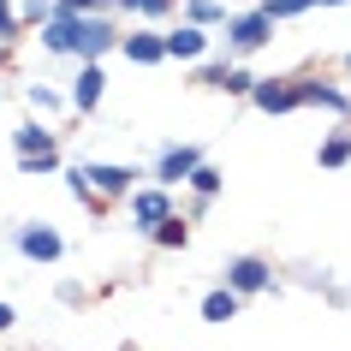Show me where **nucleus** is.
Wrapping results in <instances>:
<instances>
[{"mask_svg":"<svg viewBox=\"0 0 351 351\" xmlns=\"http://www.w3.org/2000/svg\"><path fill=\"white\" fill-rule=\"evenodd\" d=\"M84 167V179H90V191L101 197V203H125L131 191L143 185V167H131V161H77Z\"/></svg>","mask_w":351,"mask_h":351,"instance_id":"nucleus-7","label":"nucleus"},{"mask_svg":"<svg viewBox=\"0 0 351 351\" xmlns=\"http://www.w3.org/2000/svg\"><path fill=\"white\" fill-rule=\"evenodd\" d=\"M119 19H137V24H173L179 19V0H113Z\"/></svg>","mask_w":351,"mask_h":351,"instance_id":"nucleus-17","label":"nucleus"},{"mask_svg":"<svg viewBox=\"0 0 351 351\" xmlns=\"http://www.w3.org/2000/svg\"><path fill=\"white\" fill-rule=\"evenodd\" d=\"M60 179H66V197H72L77 208H90L95 221L108 215V203H101V197H95V191H90V179H84V167H77V161H66V167H60Z\"/></svg>","mask_w":351,"mask_h":351,"instance_id":"nucleus-18","label":"nucleus"},{"mask_svg":"<svg viewBox=\"0 0 351 351\" xmlns=\"http://www.w3.org/2000/svg\"><path fill=\"white\" fill-rule=\"evenodd\" d=\"M179 215H185L191 226H203L208 215H215V197H197V191H185V203H179Z\"/></svg>","mask_w":351,"mask_h":351,"instance_id":"nucleus-27","label":"nucleus"},{"mask_svg":"<svg viewBox=\"0 0 351 351\" xmlns=\"http://www.w3.org/2000/svg\"><path fill=\"white\" fill-rule=\"evenodd\" d=\"M333 6H351V0H315V12H333Z\"/></svg>","mask_w":351,"mask_h":351,"instance_id":"nucleus-34","label":"nucleus"},{"mask_svg":"<svg viewBox=\"0 0 351 351\" xmlns=\"http://www.w3.org/2000/svg\"><path fill=\"white\" fill-rule=\"evenodd\" d=\"M24 108L42 113V119H60L66 113V90H54V84H24Z\"/></svg>","mask_w":351,"mask_h":351,"instance_id":"nucleus-22","label":"nucleus"},{"mask_svg":"<svg viewBox=\"0 0 351 351\" xmlns=\"http://www.w3.org/2000/svg\"><path fill=\"white\" fill-rule=\"evenodd\" d=\"M250 84H256V72H250V60H232L221 77V95H232V101H244L250 95Z\"/></svg>","mask_w":351,"mask_h":351,"instance_id":"nucleus-25","label":"nucleus"},{"mask_svg":"<svg viewBox=\"0 0 351 351\" xmlns=\"http://www.w3.org/2000/svg\"><path fill=\"white\" fill-rule=\"evenodd\" d=\"M221 286H232V292L250 304V298H274L286 280H280L274 256H262V250H239V256L221 262Z\"/></svg>","mask_w":351,"mask_h":351,"instance_id":"nucleus-2","label":"nucleus"},{"mask_svg":"<svg viewBox=\"0 0 351 351\" xmlns=\"http://www.w3.org/2000/svg\"><path fill=\"white\" fill-rule=\"evenodd\" d=\"M274 30H280V24L262 12L256 0H250V6H232V12H226V24L215 30V42H221L226 60H256L262 48L274 42Z\"/></svg>","mask_w":351,"mask_h":351,"instance_id":"nucleus-1","label":"nucleus"},{"mask_svg":"<svg viewBox=\"0 0 351 351\" xmlns=\"http://www.w3.org/2000/svg\"><path fill=\"white\" fill-rule=\"evenodd\" d=\"M12 6H19V24H24V36H30V30H42V24L54 19V0H12Z\"/></svg>","mask_w":351,"mask_h":351,"instance_id":"nucleus-26","label":"nucleus"},{"mask_svg":"<svg viewBox=\"0 0 351 351\" xmlns=\"http://www.w3.org/2000/svg\"><path fill=\"white\" fill-rule=\"evenodd\" d=\"M19 167V179H54L60 167H66V149H42V155H12Z\"/></svg>","mask_w":351,"mask_h":351,"instance_id":"nucleus-21","label":"nucleus"},{"mask_svg":"<svg viewBox=\"0 0 351 351\" xmlns=\"http://www.w3.org/2000/svg\"><path fill=\"white\" fill-rule=\"evenodd\" d=\"M113 54H125L137 72H155V66H167L161 24H131V30H119V48H113Z\"/></svg>","mask_w":351,"mask_h":351,"instance_id":"nucleus-12","label":"nucleus"},{"mask_svg":"<svg viewBox=\"0 0 351 351\" xmlns=\"http://www.w3.org/2000/svg\"><path fill=\"white\" fill-rule=\"evenodd\" d=\"M101 101H108V66H101V60H77L72 84H66V113L95 119V113H101Z\"/></svg>","mask_w":351,"mask_h":351,"instance_id":"nucleus-6","label":"nucleus"},{"mask_svg":"<svg viewBox=\"0 0 351 351\" xmlns=\"http://www.w3.org/2000/svg\"><path fill=\"white\" fill-rule=\"evenodd\" d=\"M256 6L274 24H298V19H310V12H315V0H256Z\"/></svg>","mask_w":351,"mask_h":351,"instance_id":"nucleus-24","label":"nucleus"},{"mask_svg":"<svg viewBox=\"0 0 351 351\" xmlns=\"http://www.w3.org/2000/svg\"><path fill=\"white\" fill-rule=\"evenodd\" d=\"M226 66H232V60H226L221 48H208V54L197 60V66H191V84H197V90H221V77H226Z\"/></svg>","mask_w":351,"mask_h":351,"instance_id":"nucleus-23","label":"nucleus"},{"mask_svg":"<svg viewBox=\"0 0 351 351\" xmlns=\"http://www.w3.org/2000/svg\"><path fill=\"white\" fill-rule=\"evenodd\" d=\"M12 60H19V42H0V72H12Z\"/></svg>","mask_w":351,"mask_h":351,"instance_id":"nucleus-32","label":"nucleus"},{"mask_svg":"<svg viewBox=\"0 0 351 351\" xmlns=\"http://www.w3.org/2000/svg\"><path fill=\"white\" fill-rule=\"evenodd\" d=\"M19 328V310H12V304H6V298H0V339H6V333Z\"/></svg>","mask_w":351,"mask_h":351,"instance_id":"nucleus-31","label":"nucleus"},{"mask_svg":"<svg viewBox=\"0 0 351 351\" xmlns=\"http://www.w3.org/2000/svg\"><path fill=\"white\" fill-rule=\"evenodd\" d=\"M292 84H298V108L328 113V119H351V95H346V84H339V72L310 66V72H292Z\"/></svg>","mask_w":351,"mask_h":351,"instance_id":"nucleus-3","label":"nucleus"},{"mask_svg":"<svg viewBox=\"0 0 351 351\" xmlns=\"http://www.w3.org/2000/svg\"><path fill=\"white\" fill-rule=\"evenodd\" d=\"M119 48V12H77L72 60H108Z\"/></svg>","mask_w":351,"mask_h":351,"instance_id":"nucleus-8","label":"nucleus"},{"mask_svg":"<svg viewBox=\"0 0 351 351\" xmlns=\"http://www.w3.org/2000/svg\"><path fill=\"white\" fill-rule=\"evenodd\" d=\"M42 149H60L54 119H42V113H24L19 125H12V155H42Z\"/></svg>","mask_w":351,"mask_h":351,"instance_id":"nucleus-13","label":"nucleus"},{"mask_svg":"<svg viewBox=\"0 0 351 351\" xmlns=\"http://www.w3.org/2000/svg\"><path fill=\"white\" fill-rule=\"evenodd\" d=\"M12 250H19L24 262H42V268H54V262H66V232H60L54 221H12Z\"/></svg>","mask_w":351,"mask_h":351,"instance_id":"nucleus-4","label":"nucleus"},{"mask_svg":"<svg viewBox=\"0 0 351 351\" xmlns=\"http://www.w3.org/2000/svg\"><path fill=\"white\" fill-rule=\"evenodd\" d=\"M226 12H232V0H179V19H185V24H203V30H221Z\"/></svg>","mask_w":351,"mask_h":351,"instance_id":"nucleus-19","label":"nucleus"},{"mask_svg":"<svg viewBox=\"0 0 351 351\" xmlns=\"http://www.w3.org/2000/svg\"><path fill=\"white\" fill-rule=\"evenodd\" d=\"M244 101L256 113H268V119H286V113H298V84H292V72H268V77L250 84Z\"/></svg>","mask_w":351,"mask_h":351,"instance_id":"nucleus-11","label":"nucleus"},{"mask_svg":"<svg viewBox=\"0 0 351 351\" xmlns=\"http://www.w3.org/2000/svg\"><path fill=\"white\" fill-rule=\"evenodd\" d=\"M54 298L66 304V310H84V304H90V286H77V280H60V286H54Z\"/></svg>","mask_w":351,"mask_h":351,"instance_id":"nucleus-29","label":"nucleus"},{"mask_svg":"<svg viewBox=\"0 0 351 351\" xmlns=\"http://www.w3.org/2000/svg\"><path fill=\"white\" fill-rule=\"evenodd\" d=\"M0 42H24V24H19V6L0 0Z\"/></svg>","mask_w":351,"mask_h":351,"instance_id":"nucleus-28","label":"nucleus"},{"mask_svg":"<svg viewBox=\"0 0 351 351\" xmlns=\"http://www.w3.org/2000/svg\"><path fill=\"white\" fill-rule=\"evenodd\" d=\"M185 191H197V197H215V203H221V191H226V167L221 161H197L191 167V179H185Z\"/></svg>","mask_w":351,"mask_h":351,"instance_id":"nucleus-20","label":"nucleus"},{"mask_svg":"<svg viewBox=\"0 0 351 351\" xmlns=\"http://www.w3.org/2000/svg\"><path fill=\"white\" fill-rule=\"evenodd\" d=\"M60 12H113V0H54Z\"/></svg>","mask_w":351,"mask_h":351,"instance_id":"nucleus-30","label":"nucleus"},{"mask_svg":"<svg viewBox=\"0 0 351 351\" xmlns=\"http://www.w3.org/2000/svg\"><path fill=\"white\" fill-rule=\"evenodd\" d=\"M173 208H179V191H167V185H137L125 197V215H131V226H137V232H149V226H161L167 215H173Z\"/></svg>","mask_w":351,"mask_h":351,"instance_id":"nucleus-10","label":"nucleus"},{"mask_svg":"<svg viewBox=\"0 0 351 351\" xmlns=\"http://www.w3.org/2000/svg\"><path fill=\"white\" fill-rule=\"evenodd\" d=\"M191 232H197V226H191L185 215H179V208H173V215H167L161 226H149L143 239L155 244V250H167V256H179V250H191Z\"/></svg>","mask_w":351,"mask_h":351,"instance_id":"nucleus-16","label":"nucleus"},{"mask_svg":"<svg viewBox=\"0 0 351 351\" xmlns=\"http://www.w3.org/2000/svg\"><path fill=\"white\" fill-rule=\"evenodd\" d=\"M333 72H339V84H346V95H351V54H339V66H333Z\"/></svg>","mask_w":351,"mask_h":351,"instance_id":"nucleus-33","label":"nucleus"},{"mask_svg":"<svg viewBox=\"0 0 351 351\" xmlns=\"http://www.w3.org/2000/svg\"><path fill=\"white\" fill-rule=\"evenodd\" d=\"M239 310H244V298L232 292V286H221V280H215V286L203 292V304H197V315H203L208 328H226V322H239Z\"/></svg>","mask_w":351,"mask_h":351,"instance_id":"nucleus-15","label":"nucleus"},{"mask_svg":"<svg viewBox=\"0 0 351 351\" xmlns=\"http://www.w3.org/2000/svg\"><path fill=\"white\" fill-rule=\"evenodd\" d=\"M161 48H167V60H173V66H197V60L215 48V30L173 19V24H161Z\"/></svg>","mask_w":351,"mask_h":351,"instance_id":"nucleus-9","label":"nucleus"},{"mask_svg":"<svg viewBox=\"0 0 351 351\" xmlns=\"http://www.w3.org/2000/svg\"><path fill=\"white\" fill-rule=\"evenodd\" d=\"M315 167H322V173L351 167V119H333V131H322V143H315Z\"/></svg>","mask_w":351,"mask_h":351,"instance_id":"nucleus-14","label":"nucleus"},{"mask_svg":"<svg viewBox=\"0 0 351 351\" xmlns=\"http://www.w3.org/2000/svg\"><path fill=\"white\" fill-rule=\"evenodd\" d=\"M197 161H203V143H161L155 155H149L143 179L149 185H167V191H185V179H191Z\"/></svg>","mask_w":351,"mask_h":351,"instance_id":"nucleus-5","label":"nucleus"}]
</instances>
